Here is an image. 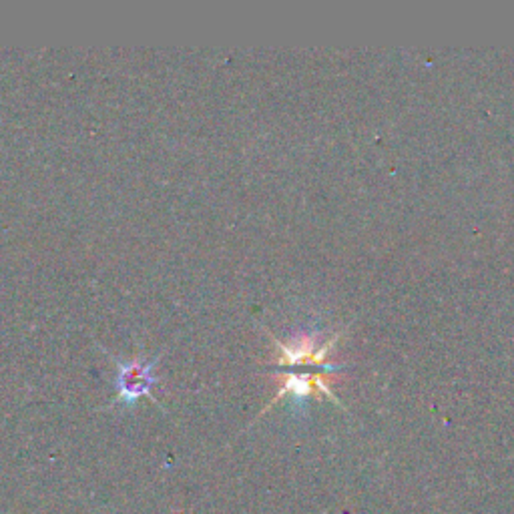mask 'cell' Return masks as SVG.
<instances>
[{"label": "cell", "mask_w": 514, "mask_h": 514, "mask_svg": "<svg viewBox=\"0 0 514 514\" xmlns=\"http://www.w3.org/2000/svg\"><path fill=\"white\" fill-rule=\"evenodd\" d=\"M151 370L147 366H129L121 372V388L129 394H141L151 384Z\"/></svg>", "instance_id": "cell-1"}]
</instances>
